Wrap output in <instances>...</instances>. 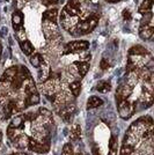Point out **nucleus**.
Returning <instances> with one entry per match:
<instances>
[{"label": "nucleus", "mask_w": 154, "mask_h": 155, "mask_svg": "<svg viewBox=\"0 0 154 155\" xmlns=\"http://www.w3.org/2000/svg\"><path fill=\"white\" fill-rule=\"evenodd\" d=\"M123 18L125 20H131V13H130V11L125 9V11L123 12Z\"/></svg>", "instance_id": "c85d7f7f"}, {"label": "nucleus", "mask_w": 154, "mask_h": 155, "mask_svg": "<svg viewBox=\"0 0 154 155\" xmlns=\"http://www.w3.org/2000/svg\"><path fill=\"white\" fill-rule=\"evenodd\" d=\"M58 18V11L57 9H48L43 13V20L46 22H51V23H56Z\"/></svg>", "instance_id": "423d86ee"}, {"label": "nucleus", "mask_w": 154, "mask_h": 155, "mask_svg": "<svg viewBox=\"0 0 154 155\" xmlns=\"http://www.w3.org/2000/svg\"><path fill=\"white\" fill-rule=\"evenodd\" d=\"M93 155H100V153H99V149H97L95 146L93 147Z\"/></svg>", "instance_id": "7c9ffc66"}, {"label": "nucleus", "mask_w": 154, "mask_h": 155, "mask_svg": "<svg viewBox=\"0 0 154 155\" xmlns=\"http://www.w3.org/2000/svg\"><path fill=\"white\" fill-rule=\"evenodd\" d=\"M22 124H23V117L16 116L15 118H13L12 124H11V127H13V129H19Z\"/></svg>", "instance_id": "4be33fe9"}, {"label": "nucleus", "mask_w": 154, "mask_h": 155, "mask_svg": "<svg viewBox=\"0 0 154 155\" xmlns=\"http://www.w3.org/2000/svg\"><path fill=\"white\" fill-rule=\"evenodd\" d=\"M151 20H152V13H151V12H147V13H145V16H144V19L141 20V26L149 25Z\"/></svg>", "instance_id": "393cba45"}, {"label": "nucleus", "mask_w": 154, "mask_h": 155, "mask_svg": "<svg viewBox=\"0 0 154 155\" xmlns=\"http://www.w3.org/2000/svg\"><path fill=\"white\" fill-rule=\"evenodd\" d=\"M153 32H154V28H153V26L149 23V25H145V26L140 27V29H139V36H140L141 39L148 41V39L152 38Z\"/></svg>", "instance_id": "39448f33"}, {"label": "nucleus", "mask_w": 154, "mask_h": 155, "mask_svg": "<svg viewBox=\"0 0 154 155\" xmlns=\"http://www.w3.org/2000/svg\"><path fill=\"white\" fill-rule=\"evenodd\" d=\"M80 136H81V129H80V126L78 124H74L72 130H71V138L73 140H77V139L80 138Z\"/></svg>", "instance_id": "6ab92c4d"}, {"label": "nucleus", "mask_w": 154, "mask_h": 155, "mask_svg": "<svg viewBox=\"0 0 154 155\" xmlns=\"http://www.w3.org/2000/svg\"><path fill=\"white\" fill-rule=\"evenodd\" d=\"M62 155H73V148L70 143H66L64 147H63V152Z\"/></svg>", "instance_id": "b1692460"}, {"label": "nucleus", "mask_w": 154, "mask_h": 155, "mask_svg": "<svg viewBox=\"0 0 154 155\" xmlns=\"http://www.w3.org/2000/svg\"><path fill=\"white\" fill-rule=\"evenodd\" d=\"M78 66V73L79 75L82 78L87 74V72L89 70V63L88 61H81V63H75Z\"/></svg>", "instance_id": "6e6552de"}, {"label": "nucleus", "mask_w": 154, "mask_h": 155, "mask_svg": "<svg viewBox=\"0 0 154 155\" xmlns=\"http://www.w3.org/2000/svg\"><path fill=\"white\" fill-rule=\"evenodd\" d=\"M102 104H103L102 98H100V97L97 96H92L87 101V108L88 109H94V108H97V107H100Z\"/></svg>", "instance_id": "0eeeda50"}, {"label": "nucleus", "mask_w": 154, "mask_h": 155, "mask_svg": "<svg viewBox=\"0 0 154 155\" xmlns=\"http://www.w3.org/2000/svg\"><path fill=\"white\" fill-rule=\"evenodd\" d=\"M42 63H43V60H42V57H41L39 53H34V54L30 56V64H32L34 67L38 68L39 66L42 65Z\"/></svg>", "instance_id": "4468645a"}, {"label": "nucleus", "mask_w": 154, "mask_h": 155, "mask_svg": "<svg viewBox=\"0 0 154 155\" xmlns=\"http://www.w3.org/2000/svg\"><path fill=\"white\" fill-rule=\"evenodd\" d=\"M96 89L100 91V93H108V91H110V89H111V86H110V84L108 81H101V82L97 84Z\"/></svg>", "instance_id": "dca6fc26"}, {"label": "nucleus", "mask_w": 154, "mask_h": 155, "mask_svg": "<svg viewBox=\"0 0 154 155\" xmlns=\"http://www.w3.org/2000/svg\"><path fill=\"white\" fill-rule=\"evenodd\" d=\"M42 68H41V73H39V80L41 81H45L48 78H49V74H50V67L48 64H44L42 63Z\"/></svg>", "instance_id": "ddd939ff"}, {"label": "nucleus", "mask_w": 154, "mask_h": 155, "mask_svg": "<svg viewBox=\"0 0 154 155\" xmlns=\"http://www.w3.org/2000/svg\"><path fill=\"white\" fill-rule=\"evenodd\" d=\"M146 52H147L146 49L141 45L132 46V48L130 49V53H131V54H136V56H144Z\"/></svg>", "instance_id": "2eb2a0df"}, {"label": "nucleus", "mask_w": 154, "mask_h": 155, "mask_svg": "<svg viewBox=\"0 0 154 155\" xmlns=\"http://www.w3.org/2000/svg\"><path fill=\"white\" fill-rule=\"evenodd\" d=\"M70 89L73 94V96H78L80 94V91H81V84L79 81H73L70 84Z\"/></svg>", "instance_id": "a211bd4d"}, {"label": "nucleus", "mask_w": 154, "mask_h": 155, "mask_svg": "<svg viewBox=\"0 0 154 155\" xmlns=\"http://www.w3.org/2000/svg\"><path fill=\"white\" fill-rule=\"evenodd\" d=\"M16 2H18V4H16V7H18L19 9H21L22 7L25 6V2H26V0H16Z\"/></svg>", "instance_id": "c756f323"}, {"label": "nucleus", "mask_w": 154, "mask_h": 155, "mask_svg": "<svg viewBox=\"0 0 154 155\" xmlns=\"http://www.w3.org/2000/svg\"><path fill=\"white\" fill-rule=\"evenodd\" d=\"M16 74H18V68L16 67H9L4 73L2 78H4V80H7V81H13L14 79L16 78Z\"/></svg>", "instance_id": "1a4fd4ad"}, {"label": "nucleus", "mask_w": 154, "mask_h": 155, "mask_svg": "<svg viewBox=\"0 0 154 155\" xmlns=\"http://www.w3.org/2000/svg\"><path fill=\"white\" fill-rule=\"evenodd\" d=\"M12 23H13V28L15 30H18L19 28L22 27V15L20 14V12L13 14L12 16Z\"/></svg>", "instance_id": "9d476101"}, {"label": "nucleus", "mask_w": 154, "mask_h": 155, "mask_svg": "<svg viewBox=\"0 0 154 155\" xmlns=\"http://www.w3.org/2000/svg\"><path fill=\"white\" fill-rule=\"evenodd\" d=\"M97 22H99V20H97L96 16L89 18L88 20H86L84 22L79 23L77 26V30H79L80 34H88V32H90L96 27Z\"/></svg>", "instance_id": "f03ea898"}, {"label": "nucleus", "mask_w": 154, "mask_h": 155, "mask_svg": "<svg viewBox=\"0 0 154 155\" xmlns=\"http://www.w3.org/2000/svg\"><path fill=\"white\" fill-rule=\"evenodd\" d=\"M39 101H41V98H39L38 94H37V93H34V94H30V95L28 96L27 103L30 104V105H34V104H38Z\"/></svg>", "instance_id": "412c9836"}, {"label": "nucleus", "mask_w": 154, "mask_h": 155, "mask_svg": "<svg viewBox=\"0 0 154 155\" xmlns=\"http://www.w3.org/2000/svg\"><path fill=\"white\" fill-rule=\"evenodd\" d=\"M109 155H117V140L115 137H111L109 141Z\"/></svg>", "instance_id": "aec40b11"}, {"label": "nucleus", "mask_w": 154, "mask_h": 155, "mask_svg": "<svg viewBox=\"0 0 154 155\" xmlns=\"http://www.w3.org/2000/svg\"><path fill=\"white\" fill-rule=\"evenodd\" d=\"M42 2H43V5H45V6H50V5L57 4L58 0H42Z\"/></svg>", "instance_id": "bb28decb"}, {"label": "nucleus", "mask_w": 154, "mask_h": 155, "mask_svg": "<svg viewBox=\"0 0 154 155\" xmlns=\"http://www.w3.org/2000/svg\"><path fill=\"white\" fill-rule=\"evenodd\" d=\"M89 43L86 42V41H75V42H72L69 43L66 48H65V53H69V52H75V51H82L88 49Z\"/></svg>", "instance_id": "7ed1b4c3"}, {"label": "nucleus", "mask_w": 154, "mask_h": 155, "mask_svg": "<svg viewBox=\"0 0 154 155\" xmlns=\"http://www.w3.org/2000/svg\"><path fill=\"white\" fill-rule=\"evenodd\" d=\"M100 66H101V68H102V70H107V68L109 67V63H108L105 59H102V60H101V64H100Z\"/></svg>", "instance_id": "cd10ccee"}, {"label": "nucleus", "mask_w": 154, "mask_h": 155, "mask_svg": "<svg viewBox=\"0 0 154 155\" xmlns=\"http://www.w3.org/2000/svg\"><path fill=\"white\" fill-rule=\"evenodd\" d=\"M132 152H133V146L131 143H129V142L124 141V145L122 146L119 155H131Z\"/></svg>", "instance_id": "f3484780"}, {"label": "nucleus", "mask_w": 154, "mask_h": 155, "mask_svg": "<svg viewBox=\"0 0 154 155\" xmlns=\"http://www.w3.org/2000/svg\"><path fill=\"white\" fill-rule=\"evenodd\" d=\"M39 114L43 117H45V118H50V117H51V112H50L49 110L44 109V108H41V109H39Z\"/></svg>", "instance_id": "a878e982"}, {"label": "nucleus", "mask_w": 154, "mask_h": 155, "mask_svg": "<svg viewBox=\"0 0 154 155\" xmlns=\"http://www.w3.org/2000/svg\"><path fill=\"white\" fill-rule=\"evenodd\" d=\"M21 49H22L23 53L27 54V56H32V52H34V46H32V43H30L29 41H27V39L21 43Z\"/></svg>", "instance_id": "9b49d317"}, {"label": "nucleus", "mask_w": 154, "mask_h": 155, "mask_svg": "<svg viewBox=\"0 0 154 155\" xmlns=\"http://www.w3.org/2000/svg\"><path fill=\"white\" fill-rule=\"evenodd\" d=\"M136 111V105L133 103H130L126 100L118 102V112H119V116L124 118V119H128L130 117L135 114Z\"/></svg>", "instance_id": "f257e3e1"}, {"label": "nucleus", "mask_w": 154, "mask_h": 155, "mask_svg": "<svg viewBox=\"0 0 154 155\" xmlns=\"http://www.w3.org/2000/svg\"><path fill=\"white\" fill-rule=\"evenodd\" d=\"M110 2H116V1H121V0H108Z\"/></svg>", "instance_id": "2f4dec72"}, {"label": "nucleus", "mask_w": 154, "mask_h": 155, "mask_svg": "<svg viewBox=\"0 0 154 155\" xmlns=\"http://www.w3.org/2000/svg\"><path fill=\"white\" fill-rule=\"evenodd\" d=\"M131 94H132V87L131 86H122V87H119L117 93H116V101H117V103L121 102V101L126 100Z\"/></svg>", "instance_id": "20e7f679"}, {"label": "nucleus", "mask_w": 154, "mask_h": 155, "mask_svg": "<svg viewBox=\"0 0 154 155\" xmlns=\"http://www.w3.org/2000/svg\"><path fill=\"white\" fill-rule=\"evenodd\" d=\"M153 6V0H144V2L139 7V13L145 14L147 12H151V8Z\"/></svg>", "instance_id": "f8f14e48"}, {"label": "nucleus", "mask_w": 154, "mask_h": 155, "mask_svg": "<svg viewBox=\"0 0 154 155\" xmlns=\"http://www.w3.org/2000/svg\"><path fill=\"white\" fill-rule=\"evenodd\" d=\"M16 38H18V41H19L20 43H22L23 41H26V32H25L23 27H21V28H19L16 30Z\"/></svg>", "instance_id": "5701e85b"}]
</instances>
